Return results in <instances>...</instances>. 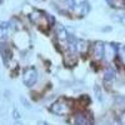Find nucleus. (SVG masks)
<instances>
[{
  "mask_svg": "<svg viewBox=\"0 0 125 125\" xmlns=\"http://www.w3.org/2000/svg\"><path fill=\"white\" fill-rule=\"evenodd\" d=\"M65 3H66V5L69 6V8H75V0H65Z\"/></svg>",
  "mask_w": 125,
  "mask_h": 125,
  "instance_id": "nucleus-17",
  "label": "nucleus"
},
{
  "mask_svg": "<svg viewBox=\"0 0 125 125\" xmlns=\"http://www.w3.org/2000/svg\"><path fill=\"white\" fill-rule=\"evenodd\" d=\"M106 3H108L109 5H111V4H113V0H106Z\"/></svg>",
  "mask_w": 125,
  "mask_h": 125,
  "instance_id": "nucleus-23",
  "label": "nucleus"
},
{
  "mask_svg": "<svg viewBox=\"0 0 125 125\" xmlns=\"http://www.w3.org/2000/svg\"><path fill=\"white\" fill-rule=\"evenodd\" d=\"M21 101L24 103V106H25V108H28V109H30V108H31V105H30V104L25 100V98H21Z\"/></svg>",
  "mask_w": 125,
  "mask_h": 125,
  "instance_id": "nucleus-19",
  "label": "nucleus"
},
{
  "mask_svg": "<svg viewBox=\"0 0 125 125\" xmlns=\"http://www.w3.org/2000/svg\"><path fill=\"white\" fill-rule=\"evenodd\" d=\"M38 125H48V124H46V123H44V121H39V123H38Z\"/></svg>",
  "mask_w": 125,
  "mask_h": 125,
  "instance_id": "nucleus-21",
  "label": "nucleus"
},
{
  "mask_svg": "<svg viewBox=\"0 0 125 125\" xmlns=\"http://www.w3.org/2000/svg\"><path fill=\"white\" fill-rule=\"evenodd\" d=\"M120 124L121 125H125V113H123L121 116H120Z\"/></svg>",
  "mask_w": 125,
  "mask_h": 125,
  "instance_id": "nucleus-20",
  "label": "nucleus"
},
{
  "mask_svg": "<svg viewBox=\"0 0 125 125\" xmlns=\"http://www.w3.org/2000/svg\"><path fill=\"white\" fill-rule=\"evenodd\" d=\"M113 125H120V124H119L118 121H114V124H113Z\"/></svg>",
  "mask_w": 125,
  "mask_h": 125,
  "instance_id": "nucleus-24",
  "label": "nucleus"
},
{
  "mask_svg": "<svg viewBox=\"0 0 125 125\" xmlns=\"http://www.w3.org/2000/svg\"><path fill=\"white\" fill-rule=\"evenodd\" d=\"M115 76H116V73H115V70H114L113 68H108L105 70V73H104V80L108 81V83L113 81L114 79H115Z\"/></svg>",
  "mask_w": 125,
  "mask_h": 125,
  "instance_id": "nucleus-10",
  "label": "nucleus"
},
{
  "mask_svg": "<svg viewBox=\"0 0 125 125\" xmlns=\"http://www.w3.org/2000/svg\"><path fill=\"white\" fill-rule=\"evenodd\" d=\"M115 54H116V48L114 46L113 44L105 45V53H104V56L106 58V60H111Z\"/></svg>",
  "mask_w": 125,
  "mask_h": 125,
  "instance_id": "nucleus-9",
  "label": "nucleus"
},
{
  "mask_svg": "<svg viewBox=\"0 0 125 125\" xmlns=\"http://www.w3.org/2000/svg\"><path fill=\"white\" fill-rule=\"evenodd\" d=\"M75 51L79 54H85L88 49H89V44H88V41L85 40H83V39H79V40H75Z\"/></svg>",
  "mask_w": 125,
  "mask_h": 125,
  "instance_id": "nucleus-6",
  "label": "nucleus"
},
{
  "mask_svg": "<svg viewBox=\"0 0 125 125\" xmlns=\"http://www.w3.org/2000/svg\"><path fill=\"white\" fill-rule=\"evenodd\" d=\"M38 80V71L35 68H28L23 74V81L26 86H33Z\"/></svg>",
  "mask_w": 125,
  "mask_h": 125,
  "instance_id": "nucleus-3",
  "label": "nucleus"
},
{
  "mask_svg": "<svg viewBox=\"0 0 125 125\" xmlns=\"http://www.w3.org/2000/svg\"><path fill=\"white\" fill-rule=\"evenodd\" d=\"M55 33H56L58 40H60V41H68V36H69V34H68L66 29H65L64 26H62V25H60V24H58V25H56Z\"/></svg>",
  "mask_w": 125,
  "mask_h": 125,
  "instance_id": "nucleus-7",
  "label": "nucleus"
},
{
  "mask_svg": "<svg viewBox=\"0 0 125 125\" xmlns=\"http://www.w3.org/2000/svg\"><path fill=\"white\" fill-rule=\"evenodd\" d=\"M50 111L56 114V115H65V114H68L70 111V105L68 104V101L61 99V100L55 101L53 105L50 106Z\"/></svg>",
  "mask_w": 125,
  "mask_h": 125,
  "instance_id": "nucleus-2",
  "label": "nucleus"
},
{
  "mask_svg": "<svg viewBox=\"0 0 125 125\" xmlns=\"http://www.w3.org/2000/svg\"><path fill=\"white\" fill-rule=\"evenodd\" d=\"M75 125H93V119L85 113H76L74 115Z\"/></svg>",
  "mask_w": 125,
  "mask_h": 125,
  "instance_id": "nucleus-4",
  "label": "nucleus"
},
{
  "mask_svg": "<svg viewBox=\"0 0 125 125\" xmlns=\"http://www.w3.org/2000/svg\"><path fill=\"white\" fill-rule=\"evenodd\" d=\"M10 24L8 23H0V39H4L8 36V31H9Z\"/></svg>",
  "mask_w": 125,
  "mask_h": 125,
  "instance_id": "nucleus-11",
  "label": "nucleus"
},
{
  "mask_svg": "<svg viewBox=\"0 0 125 125\" xmlns=\"http://www.w3.org/2000/svg\"><path fill=\"white\" fill-rule=\"evenodd\" d=\"M104 53H105V45H104L101 41H98V43L94 44V46H93V56H94V59H96V60L103 59Z\"/></svg>",
  "mask_w": 125,
  "mask_h": 125,
  "instance_id": "nucleus-5",
  "label": "nucleus"
},
{
  "mask_svg": "<svg viewBox=\"0 0 125 125\" xmlns=\"http://www.w3.org/2000/svg\"><path fill=\"white\" fill-rule=\"evenodd\" d=\"M13 114H14V119H15V120H19V119H20V113H19V110L14 109V110H13Z\"/></svg>",
  "mask_w": 125,
  "mask_h": 125,
  "instance_id": "nucleus-18",
  "label": "nucleus"
},
{
  "mask_svg": "<svg viewBox=\"0 0 125 125\" xmlns=\"http://www.w3.org/2000/svg\"><path fill=\"white\" fill-rule=\"evenodd\" d=\"M30 20L36 26H39V29L43 30V31H45V28H48V25H49L46 15L44 13H41V11H36V10L30 14Z\"/></svg>",
  "mask_w": 125,
  "mask_h": 125,
  "instance_id": "nucleus-1",
  "label": "nucleus"
},
{
  "mask_svg": "<svg viewBox=\"0 0 125 125\" xmlns=\"http://www.w3.org/2000/svg\"><path fill=\"white\" fill-rule=\"evenodd\" d=\"M119 54H120V59H121V61L125 64V45H123V46L119 49Z\"/></svg>",
  "mask_w": 125,
  "mask_h": 125,
  "instance_id": "nucleus-15",
  "label": "nucleus"
},
{
  "mask_svg": "<svg viewBox=\"0 0 125 125\" xmlns=\"http://www.w3.org/2000/svg\"><path fill=\"white\" fill-rule=\"evenodd\" d=\"M111 6H116V8H124L125 6V0H113Z\"/></svg>",
  "mask_w": 125,
  "mask_h": 125,
  "instance_id": "nucleus-14",
  "label": "nucleus"
},
{
  "mask_svg": "<svg viewBox=\"0 0 125 125\" xmlns=\"http://www.w3.org/2000/svg\"><path fill=\"white\" fill-rule=\"evenodd\" d=\"M0 54L3 55L4 60H6L9 58V49L5 44H0Z\"/></svg>",
  "mask_w": 125,
  "mask_h": 125,
  "instance_id": "nucleus-12",
  "label": "nucleus"
},
{
  "mask_svg": "<svg viewBox=\"0 0 125 125\" xmlns=\"http://www.w3.org/2000/svg\"><path fill=\"white\" fill-rule=\"evenodd\" d=\"M0 1H1V0H0Z\"/></svg>",
  "mask_w": 125,
  "mask_h": 125,
  "instance_id": "nucleus-25",
  "label": "nucleus"
},
{
  "mask_svg": "<svg viewBox=\"0 0 125 125\" xmlns=\"http://www.w3.org/2000/svg\"><path fill=\"white\" fill-rule=\"evenodd\" d=\"M113 19L115 20V21H118V23H120L121 25L125 26V14H114Z\"/></svg>",
  "mask_w": 125,
  "mask_h": 125,
  "instance_id": "nucleus-13",
  "label": "nucleus"
},
{
  "mask_svg": "<svg viewBox=\"0 0 125 125\" xmlns=\"http://www.w3.org/2000/svg\"><path fill=\"white\" fill-rule=\"evenodd\" d=\"M14 125H24V124H23L21 121H15V124H14Z\"/></svg>",
  "mask_w": 125,
  "mask_h": 125,
  "instance_id": "nucleus-22",
  "label": "nucleus"
},
{
  "mask_svg": "<svg viewBox=\"0 0 125 125\" xmlns=\"http://www.w3.org/2000/svg\"><path fill=\"white\" fill-rule=\"evenodd\" d=\"M95 94H96L98 100H99V101H103V93H101V90H100L99 86H95Z\"/></svg>",
  "mask_w": 125,
  "mask_h": 125,
  "instance_id": "nucleus-16",
  "label": "nucleus"
},
{
  "mask_svg": "<svg viewBox=\"0 0 125 125\" xmlns=\"http://www.w3.org/2000/svg\"><path fill=\"white\" fill-rule=\"evenodd\" d=\"M75 9H76V11L80 14V16H85V15H88V13L90 11V5H89L88 1H83L81 4L76 5Z\"/></svg>",
  "mask_w": 125,
  "mask_h": 125,
  "instance_id": "nucleus-8",
  "label": "nucleus"
}]
</instances>
